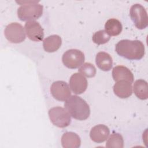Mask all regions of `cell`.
<instances>
[{
    "instance_id": "obj_1",
    "label": "cell",
    "mask_w": 148,
    "mask_h": 148,
    "mask_svg": "<svg viewBox=\"0 0 148 148\" xmlns=\"http://www.w3.org/2000/svg\"><path fill=\"white\" fill-rule=\"evenodd\" d=\"M115 50L120 56L130 60H139L145 53V46L139 40H121L116 45Z\"/></svg>"
},
{
    "instance_id": "obj_2",
    "label": "cell",
    "mask_w": 148,
    "mask_h": 148,
    "mask_svg": "<svg viewBox=\"0 0 148 148\" xmlns=\"http://www.w3.org/2000/svg\"><path fill=\"white\" fill-rule=\"evenodd\" d=\"M65 109L75 119L85 120L90 114V108L85 100L77 95H72L64 103Z\"/></svg>"
},
{
    "instance_id": "obj_3",
    "label": "cell",
    "mask_w": 148,
    "mask_h": 148,
    "mask_svg": "<svg viewBox=\"0 0 148 148\" xmlns=\"http://www.w3.org/2000/svg\"><path fill=\"white\" fill-rule=\"evenodd\" d=\"M17 9V16L21 21H33L39 18L43 13V6L37 1L25 2Z\"/></svg>"
},
{
    "instance_id": "obj_4",
    "label": "cell",
    "mask_w": 148,
    "mask_h": 148,
    "mask_svg": "<svg viewBox=\"0 0 148 148\" xmlns=\"http://www.w3.org/2000/svg\"><path fill=\"white\" fill-rule=\"evenodd\" d=\"M48 113L51 122L58 127L65 128L71 123V115L62 107H53L49 109Z\"/></svg>"
},
{
    "instance_id": "obj_5",
    "label": "cell",
    "mask_w": 148,
    "mask_h": 148,
    "mask_svg": "<svg viewBox=\"0 0 148 148\" xmlns=\"http://www.w3.org/2000/svg\"><path fill=\"white\" fill-rule=\"evenodd\" d=\"M130 14L135 26L139 29H143L148 25V16L145 8L139 3L131 6Z\"/></svg>"
},
{
    "instance_id": "obj_6",
    "label": "cell",
    "mask_w": 148,
    "mask_h": 148,
    "mask_svg": "<svg viewBox=\"0 0 148 148\" xmlns=\"http://www.w3.org/2000/svg\"><path fill=\"white\" fill-rule=\"evenodd\" d=\"M85 60L83 53L78 49H69L62 55L64 65L69 69H76L80 66Z\"/></svg>"
},
{
    "instance_id": "obj_7",
    "label": "cell",
    "mask_w": 148,
    "mask_h": 148,
    "mask_svg": "<svg viewBox=\"0 0 148 148\" xmlns=\"http://www.w3.org/2000/svg\"><path fill=\"white\" fill-rule=\"evenodd\" d=\"M4 34L8 40L13 43H21L26 38L24 28L16 22L9 24L5 29Z\"/></svg>"
},
{
    "instance_id": "obj_8",
    "label": "cell",
    "mask_w": 148,
    "mask_h": 148,
    "mask_svg": "<svg viewBox=\"0 0 148 148\" xmlns=\"http://www.w3.org/2000/svg\"><path fill=\"white\" fill-rule=\"evenodd\" d=\"M50 92L57 100L65 101L71 96L70 88L66 82L58 80L53 82L50 87Z\"/></svg>"
},
{
    "instance_id": "obj_9",
    "label": "cell",
    "mask_w": 148,
    "mask_h": 148,
    "mask_svg": "<svg viewBox=\"0 0 148 148\" xmlns=\"http://www.w3.org/2000/svg\"><path fill=\"white\" fill-rule=\"evenodd\" d=\"M25 33L28 38L35 42H40L44 37L43 29L40 24L35 21H29L25 24Z\"/></svg>"
},
{
    "instance_id": "obj_10",
    "label": "cell",
    "mask_w": 148,
    "mask_h": 148,
    "mask_svg": "<svg viewBox=\"0 0 148 148\" xmlns=\"http://www.w3.org/2000/svg\"><path fill=\"white\" fill-rule=\"evenodd\" d=\"M87 79L80 73H75L70 77L69 86L75 94L83 93L87 88Z\"/></svg>"
},
{
    "instance_id": "obj_11",
    "label": "cell",
    "mask_w": 148,
    "mask_h": 148,
    "mask_svg": "<svg viewBox=\"0 0 148 148\" xmlns=\"http://www.w3.org/2000/svg\"><path fill=\"white\" fill-rule=\"evenodd\" d=\"M110 134L109 128L105 125L98 124L93 127L90 132L91 140L97 143L105 142Z\"/></svg>"
},
{
    "instance_id": "obj_12",
    "label": "cell",
    "mask_w": 148,
    "mask_h": 148,
    "mask_svg": "<svg viewBox=\"0 0 148 148\" xmlns=\"http://www.w3.org/2000/svg\"><path fill=\"white\" fill-rule=\"evenodd\" d=\"M112 77L116 82L125 80L131 83L134 82L133 73L127 67L123 65H117L113 68Z\"/></svg>"
},
{
    "instance_id": "obj_13",
    "label": "cell",
    "mask_w": 148,
    "mask_h": 148,
    "mask_svg": "<svg viewBox=\"0 0 148 148\" xmlns=\"http://www.w3.org/2000/svg\"><path fill=\"white\" fill-rule=\"evenodd\" d=\"M113 92L120 98H127L132 94V84L125 80L118 81L113 86Z\"/></svg>"
},
{
    "instance_id": "obj_14",
    "label": "cell",
    "mask_w": 148,
    "mask_h": 148,
    "mask_svg": "<svg viewBox=\"0 0 148 148\" xmlns=\"http://www.w3.org/2000/svg\"><path fill=\"white\" fill-rule=\"evenodd\" d=\"M61 145L64 148H78L81 145L79 136L73 132H66L61 136Z\"/></svg>"
},
{
    "instance_id": "obj_15",
    "label": "cell",
    "mask_w": 148,
    "mask_h": 148,
    "mask_svg": "<svg viewBox=\"0 0 148 148\" xmlns=\"http://www.w3.org/2000/svg\"><path fill=\"white\" fill-rule=\"evenodd\" d=\"M97 66L103 71H109L113 66V60L110 54L104 51L98 52L95 57Z\"/></svg>"
},
{
    "instance_id": "obj_16",
    "label": "cell",
    "mask_w": 148,
    "mask_h": 148,
    "mask_svg": "<svg viewBox=\"0 0 148 148\" xmlns=\"http://www.w3.org/2000/svg\"><path fill=\"white\" fill-rule=\"evenodd\" d=\"M62 44L61 38L58 35H52L46 38L43 42L44 50L49 53L58 50Z\"/></svg>"
},
{
    "instance_id": "obj_17",
    "label": "cell",
    "mask_w": 148,
    "mask_h": 148,
    "mask_svg": "<svg viewBox=\"0 0 148 148\" xmlns=\"http://www.w3.org/2000/svg\"><path fill=\"white\" fill-rule=\"evenodd\" d=\"M135 95L141 100L147 99L148 98V86L146 80L143 79L136 80L133 87Z\"/></svg>"
},
{
    "instance_id": "obj_18",
    "label": "cell",
    "mask_w": 148,
    "mask_h": 148,
    "mask_svg": "<svg viewBox=\"0 0 148 148\" xmlns=\"http://www.w3.org/2000/svg\"><path fill=\"white\" fill-rule=\"evenodd\" d=\"M123 26L121 22L116 18H110L105 24V31L110 36L119 35L122 31Z\"/></svg>"
},
{
    "instance_id": "obj_19",
    "label": "cell",
    "mask_w": 148,
    "mask_h": 148,
    "mask_svg": "<svg viewBox=\"0 0 148 148\" xmlns=\"http://www.w3.org/2000/svg\"><path fill=\"white\" fill-rule=\"evenodd\" d=\"M106 147L108 148H123L124 147L123 138L119 133L112 134L108 139Z\"/></svg>"
},
{
    "instance_id": "obj_20",
    "label": "cell",
    "mask_w": 148,
    "mask_h": 148,
    "mask_svg": "<svg viewBox=\"0 0 148 148\" xmlns=\"http://www.w3.org/2000/svg\"><path fill=\"white\" fill-rule=\"evenodd\" d=\"M110 39V36L105 30H99L95 32L92 37V41L97 45H103L107 43Z\"/></svg>"
},
{
    "instance_id": "obj_21",
    "label": "cell",
    "mask_w": 148,
    "mask_h": 148,
    "mask_svg": "<svg viewBox=\"0 0 148 148\" xmlns=\"http://www.w3.org/2000/svg\"><path fill=\"white\" fill-rule=\"evenodd\" d=\"M79 72L86 77H92L96 75V68L93 64L90 62H85L79 68Z\"/></svg>"
}]
</instances>
